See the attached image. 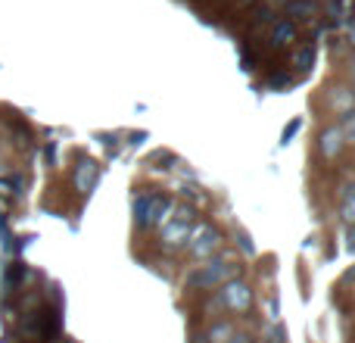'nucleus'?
<instances>
[{
	"label": "nucleus",
	"instance_id": "nucleus-15",
	"mask_svg": "<svg viewBox=\"0 0 355 343\" xmlns=\"http://www.w3.org/2000/svg\"><path fill=\"white\" fill-rule=\"evenodd\" d=\"M225 343H252L250 337H246V334H234L231 340H225Z\"/></svg>",
	"mask_w": 355,
	"mask_h": 343
},
{
	"label": "nucleus",
	"instance_id": "nucleus-10",
	"mask_svg": "<svg viewBox=\"0 0 355 343\" xmlns=\"http://www.w3.org/2000/svg\"><path fill=\"white\" fill-rule=\"evenodd\" d=\"M293 62H296V69H312V62H315V47L312 44H306V47H300L296 50V56H293Z\"/></svg>",
	"mask_w": 355,
	"mask_h": 343
},
{
	"label": "nucleus",
	"instance_id": "nucleus-9",
	"mask_svg": "<svg viewBox=\"0 0 355 343\" xmlns=\"http://www.w3.org/2000/svg\"><path fill=\"white\" fill-rule=\"evenodd\" d=\"M340 144H343V128H327L324 137H321V153L334 156L340 150Z\"/></svg>",
	"mask_w": 355,
	"mask_h": 343
},
{
	"label": "nucleus",
	"instance_id": "nucleus-3",
	"mask_svg": "<svg viewBox=\"0 0 355 343\" xmlns=\"http://www.w3.org/2000/svg\"><path fill=\"white\" fill-rule=\"evenodd\" d=\"M190 231H193V209H178V215L162 225V244L168 246V250H175V246L187 244Z\"/></svg>",
	"mask_w": 355,
	"mask_h": 343
},
{
	"label": "nucleus",
	"instance_id": "nucleus-5",
	"mask_svg": "<svg viewBox=\"0 0 355 343\" xmlns=\"http://www.w3.org/2000/svg\"><path fill=\"white\" fill-rule=\"evenodd\" d=\"M215 244H218V234L209 225H200L196 231H190V237H187V250H190V256H196V259L212 256Z\"/></svg>",
	"mask_w": 355,
	"mask_h": 343
},
{
	"label": "nucleus",
	"instance_id": "nucleus-12",
	"mask_svg": "<svg viewBox=\"0 0 355 343\" xmlns=\"http://www.w3.org/2000/svg\"><path fill=\"white\" fill-rule=\"evenodd\" d=\"M0 244H3V250H12V234H10V228H6L3 212H0Z\"/></svg>",
	"mask_w": 355,
	"mask_h": 343
},
{
	"label": "nucleus",
	"instance_id": "nucleus-14",
	"mask_svg": "<svg viewBox=\"0 0 355 343\" xmlns=\"http://www.w3.org/2000/svg\"><path fill=\"white\" fill-rule=\"evenodd\" d=\"M343 135H349V141H355V112H349V116H346V128H343Z\"/></svg>",
	"mask_w": 355,
	"mask_h": 343
},
{
	"label": "nucleus",
	"instance_id": "nucleus-16",
	"mask_svg": "<svg viewBox=\"0 0 355 343\" xmlns=\"http://www.w3.org/2000/svg\"><path fill=\"white\" fill-rule=\"evenodd\" d=\"M352 37H355V31H352Z\"/></svg>",
	"mask_w": 355,
	"mask_h": 343
},
{
	"label": "nucleus",
	"instance_id": "nucleus-13",
	"mask_svg": "<svg viewBox=\"0 0 355 343\" xmlns=\"http://www.w3.org/2000/svg\"><path fill=\"white\" fill-rule=\"evenodd\" d=\"M300 128H302V122H300V119H293V122H290L287 128H284V135H281V144H290V141H293V135H296V131H300Z\"/></svg>",
	"mask_w": 355,
	"mask_h": 343
},
{
	"label": "nucleus",
	"instance_id": "nucleus-4",
	"mask_svg": "<svg viewBox=\"0 0 355 343\" xmlns=\"http://www.w3.org/2000/svg\"><path fill=\"white\" fill-rule=\"evenodd\" d=\"M218 303L225 309H231V312H246L252 306V290L243 281H227L218 290Z\"/></svg>",
	"mask_w": 355,
	"mask_h": 343
},
{
	"label": "nucleus",
	"instance_id": "nucleus-6",
	"mask_svg": "<svg viewBox=\"0 0 355 343\" xmlns=\"http://www.w3.org/2000/svg\"><path fill=\"white\" fill-rule=\"evenodd\" d=\"M97 181H100V166L94 160H81L75 166V190L78 194H91L97 187Z\"/></svg>",
	"mask_w": 355,
	"mask_h": 343
},
{
	"label": "nucleus",
	"instance_id": "nucleus-11",
	"mask_svg": "<svg viewBox=\"0 0 355 343\" xmlns=\"http://www.w3.org/2000/svg\"><path fill=\"white\" fill-rule=\"evenodd\" d=\"M343 219L346 221H355V187H349L343 194Z\"/></svg>",
	"mask_w": 355,
	"mask_h": 343
},
{
	"label": "nucleus",
	"instance_id": "nucleus-7",
	"mask_svg": "<svg viewBox=\"0 0 355 343\" xmlns=\"http://www.w3.org/2000/svg\"><path fill=\"white\" fill-rule=\"evenodd\" d=\"M25 275H28V269H25V262H19V259L6 265V271H3V290L6 294H16L19 284L25 281Z\"/></svg>",
	"mask_w": 355,
	"mask_h": 343
},
{
	"label": "nucleus",
	"instance_id": "nucleus-1",
	"mask_svg": "<svg viewBox=\"0 0 355 343\" xmlns=\"http://www.w3.org/2000/svg\"><path fill=\"white\" fill-rule=\"evenodd\" d=\"M172 212H175V203L166 194H156V190H144L135 200V219L141 228H150V225L162 228L172 219Z\"/></svg>",
	"mask_w": 355,
	"mask_h": 343
},
{
	"label": "nucleus",
	"instance_id": "nucleus-8",
	"mask_svg": "<svg viewBox=\"0 0 355 343\" xmlns=\"http://www.w3.org/2000/svg\"><path fill=\"white\" fill-rule=\"evenodd\" d=\"M296 41V25L287 22V19H281V22H275V31H271V44L275 47H287V44Z\"/></svg>",
	"mask_w": 355,
	"mask_h": 343
},
{
	"label": "nucleus",
	"instance_id": "nucleus-2",
	"mask_svg": "<svg viewBox=\"0 0 355 343\" xmlns=\"http://www.w3.org/2000/svg\"><path fill=\"white\" fill-rule=\"evenodd\" d=\"M237 271V265L231 262H206V265H196L193 271L187 275L190 287H218V284H227Z\"/></svg>",
	"mask_w": 355,
	"mask_h": 343
}]
</instances>
